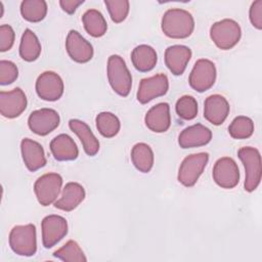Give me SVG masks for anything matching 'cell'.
I'll return each instance as SVG.
<instances>
[{"label":"cell","instance_id":"cell-1","mask_svg":"<svg viewBox=\"0 0 262 262\" xmlns=\"http://www.w3.org/2000/svg\"><path fill=\"white\" fill-rule=\"evenodd\" d=\"M161 28L163 33L169 38L184 39L192 34L194 30V19L187 10L172 8L164 13Z\"/></svg>","mask_w":262,"mask_h":262},{"label":"cell","instance_id":"cell-2","mask_svg":"<svg viewBox=\"0 0 262 262\" xmlns=\"http://www.w3.org/2000/svg\"><path fill=\"white\" fill-rule=\"evenodd\" d=\"M107 78L113 90L120 96L126 97L132 87V76L123 57L113 54L107 59Z\"/></svg>","mask_w":262,"mask_h":262},{"label":"cell","instance_id":"cell-3","mask_svg":"<svg viewBox=\"0 0 262 262\" xmlns=\"http://www.w3.org/2000/svg\"><path fill=\"white\" fill-rule=\"evenodd\" d=\"M237 156L244 164L246 171L245 189L248 192L254 191L261 181L262 176V162L261 156L257 148L252 146L241 147L237 151Z\"/></svg>","mask_w":262,"mask_h":262},{"label":"cell","instance_id":"cell-4","mask_svg":"<svg viewBox=\"0 0 262 262\" xmlns=\"http://www.w3.org/2000/svg\"><path fill=\"white\" fill-rule=\"evenodd\" d=\"M9 246L11 250L19 255L30 257L37 251L36 227L34 224L14 226L9 233Z\"/></svg>","mask_w":262,"mask_h":262},{"label":"cell","instance_id":"cell-5","mask_svg":"<svg viewBox=\"0 0 262 262\" xmlns=\"http://www.w3.org/2000/svg\"><path fill=\"white\" fill-rule=\"evenodd\" d=\"M242 36L239 25L230 18H224L216 21L210 29V37L214 44L222 49L228 50L234 47Z\"/></svg>","mask_w":262,"mask_h":262},{"label":"cell","instance_id":"cell-6","mask_svg":"<svg viewBox=\"0 0 262 262\" xmlns=\"http://www.w3.org/2000/svg\"><path fill=\"white\" fill-rule=\"evenodd\" d=\"M208 161V152L191 154L184 158L178 170V181L186 187L193 186L204 172Z\"/></svg>","mask_w":262,"mask_h":262},{"label":"cell","instance_id":"cell-7","mask_svg":"<svg viewBox=\"0 0 262 262\" xmlns=\"http://www.w3.org/2000/svg\"><path fill=\"white\" fill-rule=\"evenodd\" d=\"M62 186V177L57 173H46L40 176L35 184L34 191L38 202L46 207L54 204L60 193Z\"/></svg>","mask_w":262,"mask_h":262},{"label":"cell","instance_id":"cell-8","mask_svg":"<svg viewBox=\"0 0 262 262\" xmlns=\"http://www.w3.org/2000/svg\"><path fill=\"white\" fill-rule=\"evenodd\" d=\"M215 81L216 68L214 62L206 58L198 59L189 74V86L198 92H205L214 85Z\"/></svg>","mask_w":262,"mask_h":262},{"label":"cell","instance_id":"cell-9","mask_svg":"<svg viewBox=\"0 0 262 262\" xmlns=\"http://www.w3.org/2000/svg\"><path fill=\"white\" fill-rule=\"evenodd\" d=\"M212 175L216 184L226 189L235 187L239 181V170L237 164L229 157H223L216 161Z\"/></svg>","mask_w":262,"mask_h":262},{"label":"cell","instance_id":"cell-10","mask_svg":"<svg viewBox=\"0 0 262 262\" xmlns=\"http://www.w3.org/2000/svg\"><path fill=\"white\" fill-rule=\"evenodd\" d=\"M63 81L59 75L47 71L42 73L36 81V92L38 96L46 101H55L63 94Z\"/></svg>","mask_w":262,"mask_h":262},{"label":"cell","instance_id":"cell-11","mask_svg":"<svg viewBox=\"0 0 262 262\" xmlns=\"http://www.w3.org/2000/svg\"><path fill=\"white\" fill-rule=\"evenodd\" d=\"M42 243L44 248L49 249L59 243L68 233V222L59 215H48L41 223Z\"/></svg>","mask_w":262,"mask_h":262},{"label":"cell","instance_id":"cell-12","mask_svg":"<svg viewBox=\"0 0 262 262\" xmlns=\"http://www.w3.org/2000/svg\"><path fill=\"white\" fill-rule=\"evenodd\" d=\"M59 115L52 108H40L32 112L28 119L31 131L40 136H45L59 125Z\"/></svg>","mask_w":262,"mask_h":262},{"label":"cell","instance_id":"cell-13","mask_svg":"<svg viewBox=\"0 0 262 262\" xmlns=\"http://www.w3.org/2000/svg\"><path fill=\"white\" fill-rule=\"evenodd\" d=\"M169 89V80L165 74H158L149 78H144L140 81L137 100L145 104L150 100L163 96Z\"/></svg>","mask_w":262,"mask_h":262},{"label":"cell","instance_id":"cell-14","mask_svg":"<svg viewBox=\"0 0 262 262\" xmlns=\"http://www.w3.org/2000/svg\"><path fill=\"white\" fill-rule=\"evenodd\" d=\"M27 96L20 88L0 92V113L7 119L20 116L27 107Z\"/></svg>","mask_w":262,"mask_h":262},{"label":"cell","instance_id":"cell-15","mask_svg":"<svg viewBox=\"0 0 262 262\" xmlns=\"http://www.w3.org/2000/svg\"><path fill=\"white\" fill-rule=\"evenodd\" d=\"M66 49L69 56L76 62H88L93 56V47L79 32L71 30L67 36Z\"/></svg>","mask_w":262,"mask_h":262},{"label":"cell","instance_id":"cell-16","mask_svg":"<svg viewBox=\"0 0 262 262\" xmlns=\"http://www.w3.org/2000/svg\"><path fill=\"white\" fill-rule=\"evenodd\" d=\"M229 103L220 94H213L206 98L204 102V118L211 124L221 125L229 114Z\"/></svg>","mask_w":262,"mask_h":262},{"label":"cell","instance_id":"cell-17","mask_svg":"<svg viewBox=\"0 0 262 262\" xmlns=\"http://www.w3.org/2000/svg\"><path fill=\"white\" fill-rule=\"evenodd\" d=\"M20 150L24 163L29 171L35 172L46 165L43 146L30 138H24L20 142Z\"/></svg>","mask_w":262,"mask_h":262},{"label":"cell","instance_id":"cell-18","mask_svg":"<svg viewBox=\"0 0 262 262\" xmlns=\"http://www.w3.org/2000/svg\"><path fill=\"white\" fill-rule=\"evenodd\" d=\"M212 139V132L202 124L191 125L181 131L178 143L182 148H192L208 144Z\"/></svg>","mask_w":262,"mask_h":262},{"label":"cell","instance_id":"cell-19","mask_svg":"<svg viewBox=\"0 0 262 262\" xmlns=\"http://www.w3.org/2000/svg\"><path fill=\"white\" fill-rule=\"evenodd\" d=\"M146 127L156 133L166 132L171 126L170 106L167 102H160L149 108L145 115Z\"/></svg>","mask_w":262,"mask_h":262},{"label":"cell","instance_id":"cell-20","mask_svg":"<svg viewBox=\"0 0 262 262\" xmlns=\"http://www.w3.org/2000/svg\"><path fill=\"white\" fill-rule=\"evenodd\" d=\"M191 57V50L184 45H172L165 51V63L169 71L175 75H182Z\"/></svg>","mask_w":262,"mask_h":262},{"label":"cell","instance_id":"cell-21","mask_svg":"<svg viewBox=\"0 0 262 262\" xmlns=\"http://www.w3.org/2000/svg\"><path fill=\"white\" fill-rule=\"evenodd\" d=\"M85 199L84 187L77 182H69L64 185L60 198L54 202V207L61 211L70 212L76 209Z\"/></svg>","mask_w":262,"mask_h":262},{"label":"cell","instance_id":"cell-22","mask_svg":"<svg viewBox=\"0 0 262 262\" xmlns=\"http://www.w3.org/2000/svg\"><path fill=\"white\" fill-rule=\"evenodd\" d=\"M50 151L56 161H73L79 156V149L74 139L68 134H59L50 142Z\"/></svg>","mask_w":262,"mask_h":262},{"label":"cell","instance_id":"cell-23","mask_svg":"<svg viewBox=\"0 0 262 262\" xmlns=\"http://www.w3.org/2000/svg\"><path fill=\"white\" fill-rule=\"evenodd\" d=\"M69 127L79 137L84 151L88 156L93 157L98 152L99 141L85 122L78 119H72L69 121Z\"/></svg>","mask_w":262,"mask_h":262},{"label":"cell","instance_id":"cell-24","mask_svg":"<svg viewBox=\"0 0 262 262\" xmlns=\"http://www.w3.org/2000/svg\"><path fill=\"white\" fill-rule=\"evenodd\" d=\"M131 60L137 71L146 73L155 68L158 61V55L151 46L141 44L132 50Z\"/></svg>","mask_w":262,"mask_h":262},{"label":"cell","instance_id":"cell-25","mask_svg":"<svg viewBox=\"0 0 262 262\" xmlns=\"http://www.w3.org/2000/svg\"><path fill=\"white\" fill-rule=\"evenodd\" d=\"M131 160L138 171L148 173L154 166V151L144 142L136 143L131 149Z\"/></svg>","mask_w":262,"mask_h":262},{"label":"cell","instance_id":"cell-26","mask_svg":"<svg viewBox=\"0 0 262 262\" xmlns=\"http://www.w3.org/2000/svg\"><path fill=\"white\" fill-rule=\"evenodd\" d=\"M82 21L86 32L94 38H99L106 33V20L102 13L96 9H88L85 11L82 16Z\"/></svg>","mask_w":262,"mask_h":262},{"label":"cell","instance_id":"cell-27","mask_svg":"<svg viewBox=\"0 0 262 262\" xmlns=\"http://www.w3.org/2000/svg\"><path fill=\"white\" fill-rule=\"evenodd\" d=\"M41 53V44L39 42L36 34L30 30L26 29L19 44V55L26 61L36 60Z\"/></svg>","mask_w":262,"mask_h":262},{"label":"cell","instance_id":"cell-28","mask_svg":"<svg viewBox=\"0 0 262 262\" xmlns=\"http://www.w3.org/2000/svg\"><path fill=\"white\" fill-rule=\"evenodd\" d=\"M21 16L30 23H39L47 14V3L44 0H25L20 3Z\"/></svg>","mask_w":262,"mask_h":262},{"label":"cell","instance_id":"cell-29","mask_svg":"<svg viewBox=\"0 0 262 262\" xmlns=\"http://www.w3.org/2000/svg\"><path fill=\"white\" fill-rule=\"evenodd\" d=\"M95 122L98 132L106 138L115 137L121 128V123L118 117L110 112L99 113L96 116Z\"/></svg>","mask_w":262,"mask_h":262},{"label":"cell","instance_id":"cell-30","mask_svg":"<svg viewBox=\"0 0 262 262\" xmlns=\"http://www.w3.org/2000/svg\"><path fill=\"white\" fill-rule=\"evenodd\" d=\"M229 135L234 139H247L254 133V122L246 116H238L228 127Z\"/></svg>","mask_w":262,"mask_h":262},{"label":"cell","instance_id":"cell-31","mask_svg":"<svg viewBox=\"0 0 262 262\" xmlns=\"http://www.w3.org/2000/svg\"><path fill=\"white\" fill-rule=\"evenodd\" d=\"M55 258L66 262H85L87 258L77 242L70 239L60 249L53 253Z\"/></svg>","mask_w":262,"mask_h":262},{"label":"cell","instance_id":"cell-32","mask_svg":"<svg viewBox=\"0 0 262 262\" xmlns=\"http://www.w3.org/2000/svg\"><path fill=\"white\" fill-rule=\"evenodd\" d=\"M175 110L179 118L189 121L198 115V102L193 96L183 95L177 100Z\"/></svg>","mask_w":262,"mask_h":262},{"label":"cell","instance_id":"cell-33","mask_svg":"<svg viewBox=\"0 0 262 262\" xmlns=\"http://www.w3.org/2000/svg\"><path fill=\"white\" fill-rule=\"evenodd\" d=\"M104 4L108 10L112 20L116 24L124 21L129 13L130 4L127 0H105Z\"/></svg>","mask_w":262,"mask_h":262},{"label":"cell","instance_id":"cell-34","mask_svg":"<svg viewBox=\"0 0 262 262\" xmlns=\"http://www.w3.org/2000/svg\"><path fill=\"white\" fill-rule=\"evenodd\" d=\"M18 77V70L14 62L2 59L0 61V84L8 85L13 83Z\"/></svg>","mask_w":262,"mask_h":262},{"label":"cell","instance_id":"cell-35","mask_svg":"<svg viewBox=\"0 0 262 262\" xmlns=\"http://www.w3.org/2000/svg\"><path fill=\"white\" fill-rule=\"evenodd\" d=\"M15 34L9 25L0 26V51L5 52L11 49L14 44Z\"/></svg>","mask_w":262,"mask_h":262},{"label":"cell","instance_id":"cell-36","mask_svg":"<svg viewBox=\"0 0 262 262\" xmlns=\"http://www.w3.org/2000/svg\"><path fill=\"white\" fill-rule=\"evenodd\" d=\"M250 21L258 30L262 29V0H257L252 3L249 11Z\"/></svg>","mask_w":262,"mask_h":262},{"label":"cell","instance_id":"cell-37","mask_svg":"<svg viewBox=\"0 0 262 262\" xmlns=\"http://www.w3.org/2000/svg\"><path fill=\"white\" fill-rule=\"evenodd\" d=\"M83 0H60L59 5L62 10L69 14H73L79 5L83 4Z\"/></svg>","mask_w":262,"mask_h":262}]
</instances>
